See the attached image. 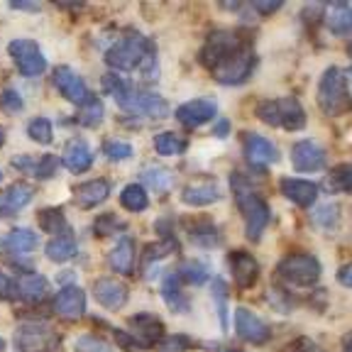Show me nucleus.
Wrapping results in <instances>:
<instances>
[{
	"mask_svg": "<svg viewBox=\"0 0 352 352\" xmlns=\"http://www.w3.org/2000/svg\"><path fill=\"white\" fill-rule=\"evenodd\" d=\"M254 52L248 42L237 39L232 32H213L201 50V64L208 66L215 81L226 86H237L250 78L254 69Z\"/></svg>",
	"mask_w": 352,
	"mask_h": 352,
	"instance_id": "1",
	"label": "nucleus"
},
{
	"mask_svg": "<svg viewBox=\"0 0 352 352\" xmlns=\"http://www.w3.org/2000/svg\"><path fill=\"white\" fill-rule=\"evenodd\" d=\"M105 64L113 72H140L144 81H154L160 74L157 66V50L144 34L130 32L127 37L118 39L108 52H105Z\"/></svg>",
	"mask_w": 352,
	"mask_h": 352,
	"instance_id": "2",
	"label": "nucleus"
},
{
	"mask_svg": "<svg viewBox=\"0 0 352 352\" xmlns=\"http://www.w3.org/2000/svg\"><path fill=\"white\" fill-rule=\"evenodd\" d=\"M232 191H235V204L240 208L242 218H245V232H248L250 240L257 242L262 237L264 228L270 226V206L259 193H254L250 188L248 179L242 174H232Z\"/></svg>",
	"mask_w": 352,
	"mask_h": 352,
	"instance_id": "3",
	"label": "nucleus"
},
{
	"mask_svg": "<svg viewBox=\"0 0 352 352\" xmlns=\"http://www.w3.org/2000/svg\"><path fill=\"white\" fill-rule=\"evenodd\" d=\"M257 118L270 127H284V130H303L306 127V113L296 98L264 100L257 108Z\"/></svg>",
	"mask_w": 352,
	"mask_h": 352,
	"instance_id": "4",
	"label": "nucleus"
},
{
	"mask_svg": "<svg viewBox=\"0 0 352 352\" xmlns=\"http://www.w3.org/2000/svg\"><path fill=\"white\" fill-rule=\"evenodd\" d=\"M15 345L20 352H59L61 338L50 323L22 320L15 330Z\"/></svg>",
	"mask_w": 352,
	"mask_h": 352,
	"instance_id": "5",
	"label": "nucleus"
},
{
	"mask_svg": "<svg viewBox=\"0 0 352 352\" xmlns=\"http://www.w3.org/2000/svg\"><path fill=\"white\" fill-rule=\"evenodd\" d=\"M118 105H120L125 113L138 118H152V120H162L171 113L169 103H166L162 96L149 94V91H142V88H132L127 83V88L118 96Z\"/></svg>",
	"mask_w": 352,
	"mask_h": 352,
	"instance_id": "6",
	"label": "nucleus"
},
{
	"mask_svg": "<svg viewBox=\"0 0 352 352\" xmlns=\"http://www.w3.org/2000/svg\"><path fill=\"white\" fill-rule=\"evenodd\" d=\"M318 105L325 116H342L352 108V100L347 98L345 83H342V72L338 66L325 69L318 83Z\"/></svg>",
	"mask_w": 352,
	"mask_h": 352,
	"instance_id": "7",
	"label": "nucleus"
},
{
	"mask_svg": "<svg viewBox=\"0 0 352 352\" xmlns=\"http://www.w3.org/2000/svg\"><path fill=\"white\" fill-rule=\"evenodd\" d=\"M276 272L281 279H286L294 286H314L320 279V262L314 254L306 252L286 254L276 267Z\"/></svg>",
	"mask_w": 352,
	"mask_h": 352,
	"instance_id": "8",
	"label": "nucleus"
},
{
	"mask_svg": "<svg viewBox=\"0 0 352 352\" xmlns=\"http://www.w3.org/2000/svg\"><path fill=\"white\" fill-rule=\"evenodd\" d=\"M8 52H10L12 64L17 66V72L22 76L34 78L47 72V59H44L39 44L32 42V39H15V42L8 44Z\"/></svg>",
	"mask_w": 352,
	"mask_h": 352,
	"instance_id": "9",
	"label": "nucleus"
},
{
	"mask_svg": "<svg viewBox=\"0 0 352 352\" xmlns=\"http://www.w3.org/2000/svg\"><path fill=\"white\" fill-rule=\"evenodd\" d=\"M242 154H245V160L254 169H264V166L274 164L279 160L274 144L267 138H262V135H254V132H245L242 135Z\"/></svg>",
	"mask_w": 352,
	"mask_h": 352,
	"instance_id": "10",
	"label": "nucleus"
},
{
	"mask_svg": "<svg viewBox=\"0 0 352 352\" xmlns=\"http://www.w3.org/2000/svg\"><path fill=\"white\" fill-rule=\"evenodd\" d=\"M54 86L69 103L78 105V108L91 98V91H88L86 81L74 69H69V66H59L54 72Z\"/></svg>",
	"mask_w": 352,
	"mask_h": 352,
	"instance_id": "11",
	"label": "nucleus"
},
{
	"mask_svg": "<svg viewBox=\"0 0 352 352\" xmlns=\"http://www.w3.org/2000/svg\"><path fill=\"white\" fill-rule=\"evenodd\" d=\"M235 330L242 340L252 342V345H264L272 336L267 323L262 318H257L250 308H237L235 311Z\"/></svg>",
	"mask_w": 352,
	"mask_h": 352,
	"instance_id": "12",
	"label": "nucleus"
},
{
	"mask_svg": "<svg viewBox=\"0 0 352 352\" xmlns=\"http://www.w3.org/2000/svg\"><path fill=\"white\" fill-rule=\"evenodd\" d=\"M215 113H218V105H215L213 100L196 98L176 108V120L182 122L184 127H201L213 120Z\"/></svg>",
	"mask_w": 352,
	"mask_h": 352,
	"instance_id": "13",
	"label": "nucleus"
},
{
	"mask_svg": "<svg viewBox=\"0 0 352 352\" xmlns=\"http://www.w3.org/2000/svg\"><path fill=\"white\" fill-rule=\"evenodd\" d=\"M54 314L64 320H78L86 314V294L78 286H64L54 296Z\"/></svg>",
	"mask_w": 352,
	"mask_h": 352,
	"instance_id": "14",
	"label": "nucleus"
},
{
	"mask_svg": "<svg viewBox=\"0 0 352 352\" xmlns=\"http://www.w3.org/2000/svg\"><path fill=\"white\" fill-rule=\"evenodd\" d=\"M127 325H130V333L132 338L140 342V347H152L157 345V340L162 338V333H164V323H162L157 316L152 314H140V316H132L130 320H127Z\"/></svg>",
	"mask_w": 352,
	"mask_h": 352,
	"instance_id": "15",
	"label": "nucleus"
},
{
	"mask_svg": "<svg viewBox=\"0 0 352 352\" xmlns=\"http://www.w3.org/2000/svg\"><path fill=\"white\" fill-rule=\"evenodd\" d=\"M292 164L296 171H318L325 166V149L311 140H301L292 147Z\"/></svg>",
	"mask_w": 352,
	"mask_h": 352,
	"instance_id": "16",
	"label": "nucleus"
},
{
	"mask_svg": "<svg viewBox=\"0 0 352 352\" xmlns=\"http://www.w3.org/2000/svg\"><path fill=\"white\" fill-rule=\"evenodd\" d=\"M94 296L103 308H108V311H118V308H122L127 303L130 289H127L122 281L105 276V279H98L94 284Z\"/></svg>",
	"mask_w": 352,
	"mask_h": 352,
	"instance_id": "17",
	"label": "nucleus"
},
{
	"mask_svg": "<svg viewBox=\"0 0 352 352\" xmlns=\"http://www.w3.org/2000/svg\"><path fill=\"white\" fill-rule=\"evenodd\" d=\"M34 198V188L25 182H17L0 193V218H12Z\"/></svg>",
	"mask_w": 352,
	"mask_h": 352,
	"instance_id": "18",
	"label": "nucleus"
},
{
	"mask_svg": "<svg viewBox=\"0 0 352 352\" xmlns=\"http://www.w3.org/2000/svg\"><path fill=\"white\" fill-rule=\"evenodd\" d=\"M230 270H232V279L240 289H252L259 279V264L245 250H237L230 257Z\"/></svg>",
	"mask_w": 352,
	"mask_h": 352,
	"instance_id": "19",
	"label": "nucleus"
},
{
	"mask_svg": "<svg viewBox=\"0 0 352 352\" xmlns=\"http://www.w3.org/2000/svg\"><path fill=\"white\" fill-rule=\"evenodd\" d=\"M220 198V188L213 179H201V182L188 184L182 191V201L191 208H204V206L215 204Z\"/></svg>",
	"mask_w": 352,
	"mask_h": 352,
	"instance_id": "20",
	"label": "nucleus"
},
{
	"mask_svg": "<svg viewBox=\"0 0 352 352\" xmlns=\"http://www.w3.org/2000/svg\"><path fill=\"white\" fill-rule=\"evenodd\" d=\"M279 186L281 193L301 208H311L318 198V186L314 182H306V179H281Z\"/></svg>",
	"mask_w": 352,
	"mask_h": 352,
	"instance_id": "21",
	"label": "nucleus"
},
{
	"mask_svg": "<svg viewBox=\"0 0 352 352\" xmlns=\"http://www.w3.org/2000/svg\"><path fill=\"white\" fill-rule=\"evenodd\" d=\"M110 196V184L105 179H94V182H83L74 191V201H76L78 208L88 210L96 208L98 204H103L105 198Z\"/></svg>",
	"mask_w": 352,
	"mask_h": 352,
	"instance_id": "22",
	"label": "nucleus"
},
{
	"mask_svg": "<svg viewBox=\"0 0 352 352\" xmlns=\"http://www.w3.org/2000/svg\"><path fill=\"white\" fill-rule=\"evenodd\" d=\"M61 162H64V166L69 171H74V174H81V171L91 169V164H94V152H91V147L86 144V140L74 138L72 142L64 147Z\"/></svg>",
	"mask_w": 352,
	"mask_h": 352,
	"instance_id": "23",
	"label": "nucleus"
},
{
	"mask_svg": "<svg viewBox=\"0 0 352 352\" xmlns=\"http://www.w3.org/2000/svg\"><path fill=\"white\" fill-rule=\"evenodd\" d=\"M325 28L338 37L352 34V6L347 3H333L325 8Z\"/></svg>",
	"mask_w": 352,
	"mask_h": 352,
	"instance_id": "24",
	"label": "nucleus"
},
{
	"mask_svg": "<svg viewBox=\"0 0 352 352\" xmlns=\"http://www.w3.org/2000/svg\"><path fill=\"white\" fill-rule=\"evenodd\" d=\"M110 270L118 274H132L135 272V240L132 237H120L113 252L108 254Z\"/></svg>",
	"mask_w": 352,
	"mask_h": 352,
	"instance_id": "25",
	"label": "nucleus"
},
{
	"mask_svg": "<svg viewBox=\"0 0 352 352\" xmlns=\"http://www.w3.org/2000/svg\"><path fill=\"white\" fill-rule=\"evenodd\" d=\"M47 292H50V284H47V279H44L42 274H37V272H25V274L17 279V296H20L22 301L37 303L47 296Z\"/></svg>",
	"mask_w": 352,
	"mask_h": 352,
	"instance_id": "26",
	"label": "nucleus"
},
{
	"mask_svg": "<svg viewBox=\"0 0 352 352\" xmlns=\"http://www.w3.org/2000/svg\"><path fill=\"white\" fill-rule=\"evenodd\" d=\"M44 252H47V259H50V262L64 264L78 252V248H76V240L64 232V235H59V237H52V240L47 242Z\"/></svg>",
	"mask_w": 352,
	"mask_h": 352,
	"instance_id": "27",
	"label": "nucleus"
},
{
	"mask_svg": "<svg viewBox=\"0 0 352 352\" xmlns=\"http://www.w3.org/2000/svg\"><path fill=\"white\" fill-rule=\"evenodd\" d=\"M162 296H164L166 306L171 308V311H179V314H186L188 311V298L184 296L182 286H179V276L176 274H169L164 279V284H162Z\"/></svg>",
	"mask_w": 352,
	"mask_h": 352,
	"instance_id": "28",
	"label": "nucleus"
},
{
	"mask_svg": "<svg viewBox=\"0 0 352 352\" xmlns=\"http://www.w3.org/2000/svg\"><path fill=\"white\" fill-rule=\"evenodd\" d=\"M37 235L28 228H17L10 235L6 237V250L12 254H30L34 248H37Z\"/></svg>",
	"mask_w": 352,
	"mask_h": 352,
	"instance_id": "29",
	"label": "nucleus"
},
{
	"mask_svg": "<svg viewBox=\"0 0 352 352\" xmlns=\"http://www.w3.org/2000/svg\"><path fill=\"white\" fill-rule=\"evenodd\" d=\"M120 206L130 213H142L144 208L149 206V196L144 191V186L140 184H127L120 193Z\"/></svg>",
	"mask_w": 352,
	"mask_h": 352,
	"instance_id": "30",
	"label": "nucleus"
},
{
	"mask_svg": "<svg viewBox=\"0 0 352 352\" xmlns=\"http://www.w3.org/2000/svg\"><path fill=\"white\" fill-rule=\"evenodd\" d=\"M37 223H39V230L50 232V235H54V237L64 235V230H66V215H64V210H61V208L39 210Z\"/></svg>",
	"mask_w": 352,
	"mask_h": 352,
	"instance_id": "31",
	"label": "nucleus"
},
{
	"mask_svg": "<svg viewBox=\"0 0 352 352\" xmlns=\"http://www.w3.org/2000/svg\"><path fill=\"white\" fill-rule=\"evenodd\" d=\"M188 147V142L184 138H179L176 132H160L157 138H154V149H157V154H162V157H179V154H184Z\"/></svg>",
	"mask_w": 352,
	"mask_h": 352,
	"instance_id": "32",
	"label": "nucleus"
},
{
	"mask_svg": "<svg viewBox=\"0 0 352 352\" xmlns=\"http://www.w3.org/2000/svg\"><path fill=\"white\" fill-rule=\"evenodd\" d=\"M103 116H105L103 103H100L98 96L91 94V98H88L86 103H83L81 108H78L76 120L81 122L83 127H96V125H100V120H103Z\"/></svg>",
	"mask_w": 352,
	"mask_h": 352,
	"instance_id": "33",
	"label": "nucleus"
},
{
	"mask_svg": "<svg viewBox=\"0 0 352 352\" xmlns=\"http://www.w3.org/2000/svg\"><path fill=\"white\" fill-rule=\"evenodd\" d=\"M179 279H184L186 284H206L210 276V270H208V264L206 262H198V259H188V262H184L182 267H179Z\"/></svg>",
	"mask_w": 352,
	"mask_h": 352,
	"instance_id": "34",
	"label": "nucleus"
},
{
	"mask_svg": "<svg viewBox=\"0 0 352 352\" xmlns=\"http://www.w3.org/2000/svg\"><path fill=\"white\" fill-rule=\"evenodd\" d=\"M325 186L336 193H352V164H340L328 176Z\"/></svg>",
	"mask_w": 352,
	"mask_h": 352,
	"instance_id": "35",
	"label": "nucleus"
},
{
	"mask_svg": "<svg viewBox=\"0 0 352 352\" xmlns=\"http://www.w3.org/2000/svg\"><path fill=\"white\" fill-rule=\"evenodd\" d=\"M28 135H30V140L37 144H52V140H54V127H52V122L47 120V118H34L28 125Z\"/></svg>",
	"mask_w": 352,
	"mask_h": 352,
	"instance_id": "36",
	"label": "nucleus"
},
{
	"mask_svg": "<svg viewBox=\"0 0 352 352\" xmlns=\"http://www.w3.org/2000/svg\"><path fill=\"white\" fill-rule=\"evenodd\" d=\"M191 240L201 248H213L218 242V228L210 223H198L196 228H191Z\"/></svg>",
	"mask_w": 352,
	"mask_h": 352,
	"instance_id": "37",
	"label": "nucleus"
},
{
	"mask_svg": "<svg viewBox=\"0 0 352 352\" xmlns=\"http://www.w3.org/2000/svg\"><path fill=\"white\" fill-rule=\"evenodd\" d=\"M103 154L110 162H125L135 154V149H132V144L122 142V140H108L103 144Z\"/></svg>",
	"mask_w": 352,
	"mask_h": 352,
	"instance_id": "38",
	"label": "nucleus"
},
{
	"mask_svg": "<svg viewBox=\"0 0 352 352\" xmlns=\"http://www.w3.org/2000/svg\"><path fill=\"white\" fill-rule=\"evenodd\" d=\"M213 298H215V306H218L220 325L228 328V284L220 276L213 281Z\"/></svg>",
	"mask_w": 352,
	"mask_h": 352,
	"instance_id": "39",
	"label": "nucleus"
},
{
	"mask_svg": "<svg viewBox=\"0 0 352 352\" xmlns=\"http://www.w3.org/2000/svg\"><path fill=\"white\" fill-rule=\"evenodd\" d=\"M22 108H25V100H22V96L17 94V91L6 88V91L0 94V110H3L6 116H15Z\"/></svg>",
	"mask_w": 352,
	"mask_h": 352,
	"instance_id": "40",
	"label": "nucleus"
},
{
	"mask_svg": "<svg viewBox=\"0 0 352 352\" xmlns=\"http://www.w3.org/2000/svg\"><path fill=\"white\" fill-rule=\"evenodd\" d=\"M144 182L149 184L152 188H157V191H166V188L171 186V174L169 171H164V169H144Z\"/></svg>",
	"mask_w": 352,
	"mask_h": 352,
	"instance_id": "41",
	"label": "nucleus"
},
{
	"mask_svg": "<svg viewBox=\"0 0 352 352\" xmlns=\"http://www.w3.org/2000/svg\"><path fill=\"white\" fill-rule=\"evenodd\" d=\"M56 166H59V157H54V154H44V157H39L37 164H34L32 174L37 176V179H52V176L56 174Z\"/></svg>",
	"mask_w": 352,
	"mask_h": 352,
	"instance_id": "42",
	"label": "nucleus"
},
{
	"mask_svg": "<svg viewBox=\"0 0 352 352\" xmlns=\"http://www.w3.org/2000/svg\"><path fill=\"white\" fill-rule=\"evenodd\" d=\"M96 235H110V232H116L118 228H122V223L118 220V215L113 213H103L98 220H96Z\"/></svg>",
	"mask_w": 352,
	"mask_h": 352,
	"instance_id": "43",
	"label": "nucleus"
},
{
	"mask_svg": "<svg viewBox=\"0 0 352 352\" xmlns=\"http://www.w3.org/2000/svg\"><path fill=\"white\" fill-rule=\"evenodd\" d=\"M191 347V340L186 336H169L160 342V352H186Z\"/></svg>",
	"mask_w": 352,
	"mask_h": 352,
	"instance_id": "44",
	"label": "nucleus"
},
{
	"mask_svg": "<svg viewBox=\"0 0 352 352\" xmlns=\"http://www.w3.org/2000/svg\"><path fill=\"white\" fill-rule=\"evenodd\" d=\"M0 298L3 301H15L17 296V279H12L10 274L0 272Z\"/></svg>",
	"mask_w": 352,
	"mask_h": 352,
	"instance_id": "45",
	"label": "nucleus"
},
{
	"mask_svg": "<svg viewBox=\"0 0 352 352\" xmlns=\"http://www.w3.org/2000/svg\"><path fill=\"white\" fill-rule=\"evenodd\" d=\"M76 352H110V347L103 340H98V338L88 336L76 342Z\"/></svg>",
	"mask_w": 352,
	"mask_h": 352,
	"instance_id": "46",
	"label": "nucleus"
},
{
	"mask_svg": "<svg viewBox=\"0 0 352 352\" xmlns=\"http://www.w3.org/2000/svg\"><path fill=\"white\" fill-rule=\"evenodd\" d=\"M286 352H325L318 342H314L311 338H296L292 345L286 347Z\"/></svg>",
	"mask_w": 352,
	"mask_h": 352,
	"instance_id": "47",
	"label": "nucleus"
},
{
	"mask_svg": "<svg viewBox=\"0 0 352 352\" xmlns=\"http://www.w3.org/2000/svg\"><path fill=\"white\" fill-rule=\"evenodd\" d=\"M325 220V228H336L338 226V206L328 204L316 213V223H323Z\"/></svg>",
	"mask_w": 352,
	"mask_h": 352,
	"instance_id": "48",
	"label": "nucleus"
},
{
	"mask_svg": "<svg viewBox=\"0 0 352 352\" xmlns=\"http://www.w3.org/2000/svg\"><path fill=\"white\" fill-rule=\"evenodd\" d=\"M270 303L272 306H276L281 311V314H289V311H292V301H289V298L284 296V292H281V289H270Z\"/></svg>",
	"mask_w": 352,
	"mask_h": 352,
	"instance_id": "49",
	"label": "nucleus"
},
{
	"mask_svg": "<svg viewBox=\"0 0 352 352\" xmlns=\"http://www.w3.org/2000/svg\"><path fill=\"white\" fill-rule=\"evenodd\" d=\"M116 340H118V345L122 347V350H127V352H138V350H142L140 347V342L135 340V338L127 333V330H116Z\"/></svg>",
	"mask_w": 352,
	"mask_h": 352,
	"instance_id": "50",
	"label": "nucleus"
},
{
	"mask_svg": "<svg viewBox=\"0 0 352 352\" xmlns=\"http://www.w3.org/2000/svg\"><path fill=\"white\" fill-rule=\"evenodd\" d=\"M279 8H281V3H262V0L252 3V10H257L259 15H272V12H276Z\"/></svg>",
	"mask_w": 352,
	"mask_h": 352,
	"instance_id": "51",
	"label": "nucleus"
},
{
	"mask_svg": "<svg viewBox=\"0 0 352 352\" xmlns=\"http://www.w3.org/2000/svg\"><path fill=\"white\" fill-rule=\"evenodd\" d=\"M338 281L347 289H352V262L350 264H342L340 272H338Z\"/></svg>",
	"mask_w": 352,
	"mask_h": 352,
	"instance_id": "52",
	"label": "nucleus"
},
{
	"mask_svg": "<svg viewBox=\"0 0 352 352\" xmlns=\"http://www.w3.org/2000/svg\"><path fill=\"white\" fill-rule=\"evenodd\" d=\"M34 164H37V162L30 160V157H15V160H12V166L20 171H34Z\"/></svg>",
	"mask_w": 352,
	"mask_h": 352,
	"instance_id": "53",
	"label": "nucleus"
},
{
	"mask_svg": "<svg viewBox=\"0 0 352 352\" xmlns=\"http://www.w3.org/2000/svg\"><path fill=\"white\" fill-rule=\"evenodd\" d=\"M228 132H230V122H228V120H218V122H215L213 135H218V138H228Z\"/></svg>",
	"mask_w": 352,
	"mask_h": 352,
	"instance_id": "54",
	"label": "nucleus"
},
{
	"mask_svg": "<svg viewBox=\"0 0 352 352\" xmlns=\"http://www.w3.org/2000/svg\"><path fill=\"white\" fill-rule=\"evenodd\" d=\"M342 83H345V91H347V98L352 100V66L342 72Z\"/></svg>",
	"mask_w": 352,
	"mask_h": 352,
	"instance_id": "55",
	"label": "nucleus"
},
{
	"mask_svg": "<svg viewBox=\"0 0 352 352\" xmlns=\"http://www.w3.org/2000/svg\"><path fill=\"white\" fill-rule=\"evenodd\" d=\"M12 10H39V3H10Z\"/></svg>",
	"mask_w": 352,
	"mask_h": 352,
	"instance_id": "56",
	"label": "nucleus"
},
{
	"mask_svg": "<svg viewBox=\"0 0 352 352\" xmlns=\"http://www.w3.org/2000/svg\"><path fill=\"white\" fill-rule=\"evenodd\" d=\"M342 352H352V333L342 338Z\"/></svg>",
	"mask_w": 352,
	"mask_h": 352,
	"instance_id": "57",
	"label": "nucleus"
},
{
	"mask_svg": "<svg viewBox=\"0 0 352 352\" xmlns=\"http://www.w3.org/2000/svg\"><path fill=\"white\" fill-rule=\"evenodd\" d=\"M3 144H6V130L0 127V147H3Z\"/></svg>",
	"mask_w": 352,
	"mask_h": 352,
	"instance_id": "58",
	"label": "nucleus"
},
{
	"mask_svg": "<svg viewBox=\"0 0 352 352\" xmlns=\"http://www.w3.org/2000/svg\"><path fill=\"white\" fill-rule=\"evenodd\" d=\"M6 350V340H3V338H0V352Z\"/></svg>",
	"mask_w": 352,
	"mask_h": 352,
	"instance_id": "59",
	"label": "nucleus"
},
{
	"mask_svg": "<svg viewBox=\"0 0 352 352\" xmlns=\"http://www.w3.org/2000/svg\"><path fill=\"white\" fill-rule=\"evenodd\" d=\"M0 250H6V240H0Z\"/></svg>",
	"mask_w": 352,
	"mask_h": 352,
	"instance_id": "60",
	"label": "nucleus"
},
{
	"mask_svg": "<svg viewBox=\"0 0 352 352\" xmlns=\"http://www.w3.org/2000/svg\"><path fill=\"white\" fill-rule=\"evenodd\" d=\"M347 52H350V56H352V42H350V47H347Z\"/></svg>",
	"mask_w": 352,
	"mask_h": 352,
	"instance_id": "61",
	"label": "nucleus"
},
{
	"mask_svg": "<svg viewBox=\"0 0 352 352\" xmlns=\"http://www.w3.org/2000/svg\"><path fill=\"white\" fill-rule=\"evenodd\" d=\"M0 182H3V169H0Z\"/></svg>",
	"mask_w": 352,
	"mask_h": 352,
	"instance_id": "62",
	"label": "nucleus"
},
{
	"mask_svg": "<svg viewBox=\"0 0 352 352\" xmlns=\"http://www.w3.org/2000/svg\"><path fill=\"white\" fill-rule=\"evenodd\" d=\"M226 352H237V350H226Z\"/></svg>",
	"mask_w": 352,
	"mask_h": 352,
	"instance_id": "63",
	"label": "nucleus"
}]
</instances>
